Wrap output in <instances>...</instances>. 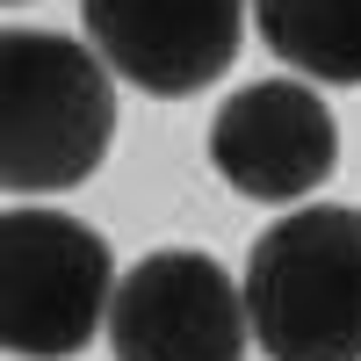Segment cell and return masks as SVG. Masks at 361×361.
<instances>
[{"label": "cell", "instance_id": "5", "mask_svg": "<svg viewBox=\"0 0 361 361\" xmlns=\"http://www.w3.org/2000/svg\"><path fill=\"white\" fill-rule=\"evenodd\" d=\"M209 166L246 202H304L340 166V123L318 87L253 80L209 116Z\"/></svg>", "mask_w": 361, "mask_h": 361}, {"label": "cell", "instance_id": "4", "mask_svg": "<svg viewBox=\"0 0 361 361\" xmlns=\"http://www.w3.org/2000/svg\"><path fill=\"white\" fill-rule=\"evenodd\" d=\"M253 340L246 289L195 246L145 253L109 311L116 361H238Z\"/></svg>", "mask_w": 361, "mask_h": 361}, {"label": "cell", "instance_id": "1", "mask_svg": "<svg viewBox=\"0 0 361 361\" xmlns=\"http://www.w3.org/2000/svg\"><path fill=\"white\" fill-rule=\"evenodd\" d=\"M0 173L8 195H66L109 159L116 137V73L94 44L58 29L0 37Z\"/></svg>", "mask_w": 361, "mask_h": 361}, {"label": "cell", "instance_id": "7", "mask_svg": "<svg viewBox=\"0 0 361 361\" xmlns=\"http://www.w3.org/2000/svg\"><path fill=\"white\" fill-rule=\"evenodd\" d=\"M253 29L289 73L361 87V0H253Z\"/></svg>", "mask_w": 361, "mask_h": 361}, {"label": "cell", "instance_id": "8", "mask_svg": "<svg viewBox=\"0 0 361 361\" xmlns=\"http://www.w3.org/2000/svg\"><path fill=\"white\" fill-rule=\"evenodd\" d=\"M15 8H22V0H15Z\"/></svg>", "mask_w": 361, "mask_h": 361}, {"label": "cell", "instance_id": "2", "mask_svg": "<svg viewBox=\"0 0 361 361\" xmlns=\"http://www.w3.org/2000/svg\"><path fill=\"white\" fill-rule=\"evenodd\" d=\"M238 289L267 361H361V209L304 202L275 217Z\"/></svg>", "mask_w": 361, "mask_h": 361}, {"label": "cell", "instance_id": "6", "mask_svg": "<svg viewBox=\"0 0 361 361\" xmlns=\"http://www.w3.org/2000/svg\"><path fill=\"white\" fill-rule=\"evenodd\" d=\"M246 8L253 0H80V29L116 80L152 102H188L231 73Z\"/></svg>", "mask_w": 361, "mask_h": 361}, {"label": "cell", "instance_id": "3", "mask_svg": "<svg viewBox=\"0 0 361 361\" xmlns=\"http://www.w3.org/2000/svg\"><path fill=\"white\" fill-rule=\"evenodd\" d=\"M116 260L94 224L15 202L0 224V333L15 361H73L116 311Z\"/></svg>", "mask_w": 361, "mask_h": 361}]
</instances>
